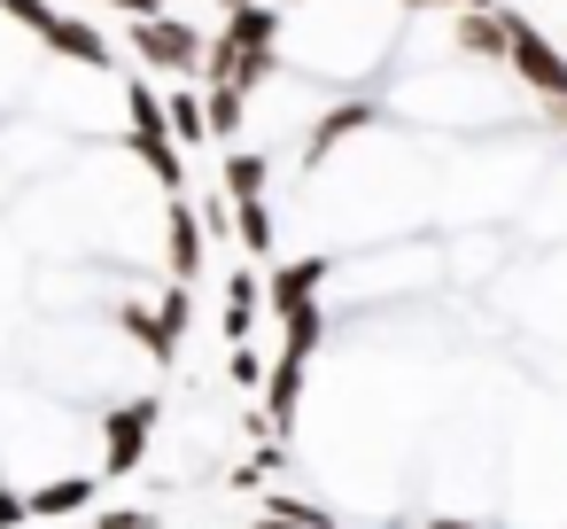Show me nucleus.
I'll return each mask as SVG.
<instances>
[{"label": "nucleus", "mask_w": 567, "mask_h": 529, "mask_svg": "<svg viewBox=\"0 0 567 529\" xmlns=\"http://www.w3.org/2000/svg\"><path fill=\"white\" fill-rule=\"evenodd\" d=\"M125 40H133V63L156 71V79H195V71H203V48H210V40H203L195 24H179V17H133Z\"/></svg>", "instance_id": "obj_1"}, {"label": "nucleus", "mask_w": 567, "mask_h": 529, "mask_svg": "<svg viewBox=\"0 0 567 529\" xmlns=\"http://www.w3.org/2000/svg\"><path fill=\"white\" fill-rule=\"evenodd\" d=\"M505 24H513V55H505L513 79H520L536 102H567V48L544 40V32H536L528 17H513V9H505Z\"/></svg>", "instance_id": "obj_2"}, {"label": "nucleus", "mask_w": 567, "mask_h": 529, "mask_svg": "<svg viewBox=\"0 0 567 529\" xmlns=\"http://www.w3.org/2000/svg\"><path fill=\"white\" fill-rule=\"evenodd\" d=\"M156 413H164L156 397H133L125 413H110V467H102L110 482L141 467V451H148V436H156Z\"/></svg>", "instance_id": "obj_3"}, {"label": "nucleus", "mask_w": 567, "mask_h": 529, "mask_svg": "<svg viewBox=\"0 0 567 529\" xmlns=\"http://www.w3.org/2000/svg\"><path fill=\"white\" fill-rule=\"evenodd\" d=\"M451 48L474 55V63H505V55H513V24H505V9H458V17H451Z\"/></svg>", "instance_id": "obj_4"}, {"label": "nucleus", "mask_w": 567, "mask_h": 529, "mask_svg": "<svg viewBox=\"0 0 567 529\" xmlns=\"http://www.w3.org/2000/svg\"><path fill=\"white\" fill-rule=\"evenodd\" d=\"M319 281H327V257H288V265H272V273H265V312L288 319L296 304H319Z\"/></svg>", "instance_id": "obj_5"}, {"label": "nucleus", "mask_w": 567, "mask_h": 529, "mask_svg": "<svg viewBox=\"0 0 567 529\" xmlns=\"http://www.w3.org/2000/svg\"><path fill=\"white\" fill-rule=\"evenodd\" d=\"M40 40H48V55H63V63H86V71H110V40H102V32H94L86 17H55V24H48Z\"/></svg>", "instance_id": "obj_6"}, {"label": "nucleus", "mask_w": 567, "mask_h": 529, "mask_svg": "<svg viewBox=\"0 0 567 529\" xmlns=\"http://www.w3.org/2000/svg\"><path fill=\"white\" fill-rule=\"evenodd\" d=\"M234 55H265L272 40H280V9H265V0H249V9H234L226 17V32H218Z\"/></svg>", "instance_id": "obj_7"}, {"label": "nucleus", "mask_w": 567, "mask_h": 529, "mask_svg": "<svg viewBox=\"0 0 567 529\" xmlns=\"http://www.w3.org/2000/svg\"><path fill=\"white\" fill-rule=\"evenodd\" d=\"M203 211L195 203H172V273L179 281H203Z\"/></svg>", "instance_id": "obj_8"}, {"label": "nucleus", "mask_w": 567, "mask_h": 529, "mask_svg": "<svg viewBox=\"0 0 567 529\" xmlns=\"http://www.w3.org/2000/svg\"><path fill=\"white\" fill-rule=\"evenodd\" d=\"M303 366H311V358H288V350L272 358V374H265V420H272V428H288V420H296V397H303Z\"/></svg>", "instance_id": "obj_9"}, {"label": "nucleus", "mask_w": 567, "mask_h": 529, "mask_svg": "<svg viewBox=\"0 0 567 529\" xmlns=\"http://www.w3.org/2000/svg\"><path fill=\"white\" fill-rule=\"evenodd\" d=\"M373 118H381V110H373V102H342V110H327V118H319V125H311V149H303V156H311V164H319V156H327V149H334V141H350V133H365V125H373Z\"/></svg>", "instance_id": "obj_10"}, {"label": "nucleus", "mask_w": 567, "mask_h": 529, "mask_svg": "<svg viewBox=\"0 0 567 529\" xmlns=\"http://www.w3.org/2000/svg\"><path fill=\"white\" fill-rule=\"evenodd\" d=\"M257 312H265V281H257V273H234V281H226V343H249Z\"/></svg>", "instance_id": "obj_11"}, {"label": "nucleus", "mask_w": 567, "mask_h": 529, "mask_svg": "<svg viewBox=\"0 0 567 529\" xmlns=\"http://www.w3.org/2000/svg\"><path fill=\"white\" fill-rule=\"evenodd\" d=\"M133 149H141V164H148V172H156L172 195L187 187V149H179L172 133H133Z\"/></svg>", "instance_id": "obj_12"}, {"label": "nucleus", "mask_w": 567, "mask_h": 529, "mask_svg": "<svg viewBox=\"0 0 567 529\" xmlns=\"http://www.w3.org/2000/svg\"><path fill=\"white\" fill-rule=\"evenodd\" d=\"M86 506H94V475H71V482L32 490V513H40V521H71V513H86Z\"/></svg>", "instance_id": "obj_13"}, {"label": "nucleus", "mask_w": 567, "mask_h": 529, "mask_svg": "<svg viewBox=\"0 0 567 529\" xmlns=\"http://www.w3.org/2000/svg\"><path fill=\"white\" fill-rule=\"evenodd\" d=\"M241 110H249V94H241V87H203V118H210V141H234V133H241Z\"/></svg>", "instance_id": "obj_14"}, {"label": "nucleus", "mask_w": 567, "mask_h": 529, "mask_svg": "<svg viewBox=\"0 0 567 529\" xmlns=\"http://www.w3.org/2000/svg\"><path fill=\"white\" fill-rule=\"evenodd\" d=\"M265 180H272V164H265V156H249V149H234V156H226V172H218V187H226L234 203L265 195Z\"/></svg>", "instance_id": "obj_15"}, {"label": "nucleus", "mask_w": 567, "mask_h": 529, "mask_svg": "<svg viewBox=\"0 0 567 529\" xmlns=\"http://www.w3.org/2000/svg\"><path fill=\"white\" fill-rule=\"evenodd\" d=\"M234 242H241L249 257H272V211H265V195L234 203Z\"/></svg>", "instance_id": "obj_16"}, {"label": "nucleus", "mask_w": 567, "mask_h": 529, "mask_svg": "<svg viewBox=\"0 0 567 529\" xmlns=\"http://www.w3.org/2000/svg\"><path fill=\"white\" fill-rule=\"evenodd\" d=\"M319 335H327V312H319V304H296V312L280 319V350H288V358H311Z\"/></svg>", "instance_id": "obj_17"}, {"label": "nucleus", "mask_w": 567, "mask_h": 529, "mask_svg": "<svg viewBox=\"0 0 567 529\" xmlns=\"http://www.w3.org/2000/svg\"><path fill=\"white\" fill-rule=\"evenodd\" d=\"M172 141H179V149H203V141H210L203 94H172Z\"/></svg>", "instance_id": "obj_18"}, {"label": "nucleus", "mask_w": 567, "mask_h": 529, "mask_svg": "<svg viewBox=\"0 0 567 529\" xmlns=\"http://www.w3.org/2000/svg\"><path fill=\"white\" fill-rule=\"evenodd\" d=\"M187 319H195V296H187V288H164V304H156V327H164V343H172V350H179Z\"/></svg>", "instance_id": "obj_19"}, {"label": "nucleus", "mask_w": 567, "mask_h": 529, "mask_svg": "<svg viewBox=\"0 0 567 529\" xmlns=\"http://www.w3.org/2000/svg\"><path fill=\"white\" fill-rule=\"evenodd\" d=\"M0 9H9L17 24H32V32H48V24H55V9H48V0H0Z\"/></svg>", "instance_id": "obj_20"}, {"label": "nucleus", "mask_w": 567, "mask_h": 529, "mask_svg": "<svg viewBox=\"0 0 567 529\" xmlns=\"http://www.w3.org/2000/svg\"><path fill=\"white\" fill-rule=\"evenodd\" d=\"M234 382H241V389H265V366H257L249 343H234Z\"/></svg>", "instance_id": "obj_21"}, {"label": "nucleus", "mask_w": 567, "mask_h": 529, "mask_svg": "<svg viewBox=\"0 0 567 529\" xmlns=\"http://www.w3.org/2000/svg\"><path fill=\"white\" fill-rule=\"evenodd\" d=\"M148 521H156V513H141V506H125V513H102L94 529H148Z\"/></svg>", "instance_id": "obj_22"}, {"label": "nucleus", "mask_w": 567, "mask_h": 529, "mask_svg": "<svg viewBox=\"0 0 567 529\" xmlns=\"http://www.w3.org/2000/svg\"><path fill=\"white\" fill-rule=\"evenodd\" d=\"M24 513H32V498H9V490H0V529H17Z\"/></svg>", "instance_id": "obj_23"}, {"label": "nucleus", "mask_w": 567, "mask_h": 529, "mask_svg": "<svg viewBox=\"0 0 567 529\" xmlns=\"http://www.w3.org/2000/svg\"><path fill=\"white\" fill-rule=\"evenodd\" d=\"M117 17H164V0H110Z\"/></svg>", "instance_id": "obj_24"}, {"label": "nucleus", "mask_w": 567, "mask_h": 529, "mask_svg": "<svg viewBox=\"0 0 567 529\" xmlns=\"http://www.w3.org/2000/svg\"><path fill=\"white\" fill-rule=\"evenodd\" d=\"M404 9H497V0H404Z\"/></svg>", "instance_id": "obj_25"}, {"label": "nucleus", "mask_w": 567, "mask_h": 529, "mask_svg": "<svg viewBox=\"0 0 567 529\" xmlns=\"http://www.w3.org/2000/svg\"><path fill=\"white\" fill-rule=\"evenodd\" d=\"M427 529H474V521H451V513H435V521H427Z\"/></svg>", "instance_id": "obj_26"}, {"label": "nucleus", "mask_w": 567, "mask_h": 529, "mask_svg": "<svg viewBox=\"0 0 567 529\" xmlns=\"http://www.w3.org/2000/svg\"><path fill=\"white\" fill-rule=\"evenodd\" d=\"M218 9H226V17H234V9H249V0H218Z\"/></svg>", "instance_id": "obj_27"}, {"label": "nucleus", "mask_w": 567, "mask_h": 529, "mask_svg": "<svg viewBox=\"0 0 567 529\" xmlns=\"http://www.w3.org/2000/svg\"><path fill=\"white\" fill-rule=\"evenodd\" d=\"M288 9H303V0H288Z\"/></svg>", "instance_id": "obj_28"}]
</instances>
